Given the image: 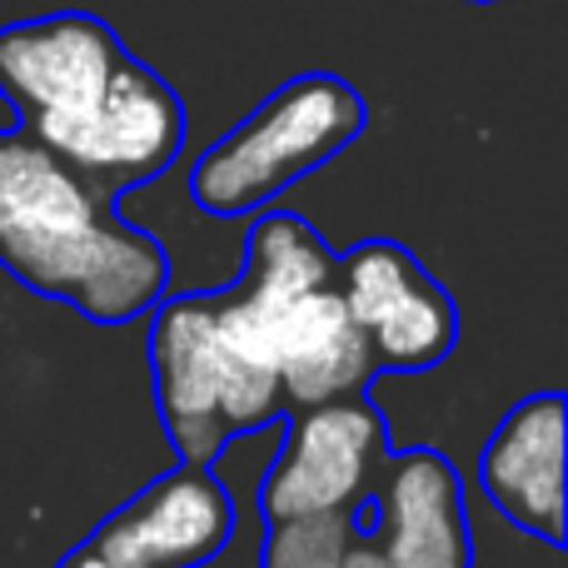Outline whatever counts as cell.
Listing matches in <instances>:
<instances>
[{"instance_id": "cell-12", "label": "cell", "mask_w": 568, "mask_h": 568, "mask_svg": "<svg viewBox=\"0 0 568 568\" xmlns=\"http://www.w3.org/2000/svg\"><path fill=\"white\" fill-rule=\"evenodd\" d=\"M349 544H354V509L280 519V524H270L260 568H344Z\"/></svg>"}, {"instance_id": "cell-9", "label": "cell", "mask_w": 568, "mask_h": 568, "mask_svg": "<svg viewBox=\"0 0 568 568\" xmlns=\"http://www.w3.org/2000/svg\"><path fill=\"white\" fill-rule=\"evenodd\" d=\"M564 394H529L499 419L479 454V484L514 529L564 544Z\"/></svg>"}, {"instance_id": "cell-15", "label": "cell", "mask_w": 568, "mask_h": 568, "mask_svg": "<svg viewBox=\"0 0 568 568\" xmlns=\"http://www.w3.org/2000/svg\"><path fill=\"white\" fill-rule=\"evenodd\" d=\"M469 6H494V0H469Z\"/></svg>"}, {"instance_id": "cell-7", "label": "cell", "mask_w": 568, "mask_h": 568, "mask_svg": "<svg viewBox=\"0 0 568 568\" xmlns=\"http://www.w3.org/2000/svg\"><path fill=\"white\" fill-rule=\"evenodd\" d=\"M384 449H389L384 414L364 394L310 404L284 429L275 464L260 484V509L270 524L359 509L364 489L384 464Z\"/></svg>"}, {"instance_id": "cell-2", "label": "cell", "mask_w": 568, "mask_h": 568, "mask_svg": "<svg viewBox=\"0 0 568 568\" xmlns=\"http://www.w3.org/2000/svg\"><path fill=\"white\" fill-rule=\"evenodd\" d=\"M364 95L344 75L304 70L270 90L190 170V195L205 215H255L275 195L329 165L364 130Z\"/></svg>"}, {"instance_id": "cell-10", "label": "cell", "mask_w": 568, "mask_h": 568, "mask_svg": "<svg viewBox=\"0 0 568 568\" xmlns=\"http://www.w3.org/2000/svg\"><path fill=\"white\" fill-rule=\"evenodd\" d=\"M379 519L374 544L399 568H474L464 484L434 449H409L379 464Z\"/></svg>"}, {"instance_id": "cell-8", "label": "cell", "mask_w": 568, "mask_h": 568, "mask_svg": "<svg viewBox=\"0 0 568 568\" xmlns=\"http://www.w3.org/2000/svg\"><path fill=\"white\" fill-rule=\"evenodd\" d=\"M235 534V499L210 464H180L110 514L90 549L110 568H200Z\"/></svg>"}, {"instance_id": "cell-6", "label": "cell", "mask_w": 568, "mask_h": 568, "mask_svg": "<svg viewBox=\"0 0 568 568\" xmlns=\"http://www.w3.org/2000/svg\"><path fill=\"white\" fill-rule=\"evenodd\" d=\"M130 50L90 10H50L0 26V100L20 115V130L50 135L105 95Z\"/></svg>"}, {"instance_id": "cell-3", "label": "cell", "mask_w": 568, "mask_h": 568, "mask_svg": "<svg viewBox=\"0 0 568 568\" xmlns=\"http://www.w3.org/2000/svg\"><path fill=\"white\" fill-rule=\"evenodd\" d=\"M150 374L160 424L185 454L210 464L245 429H270L284 414L280 379L240 364L215 329V294H160L150 304Z\"/></svg>"}, {"instance_id": "cell-13", "label": "cell", "mask_w": 568, "mask_h": 568, "mask_svg": "<svg viewBox=\"0 0 568 568\" xmlns=\"http://www.w3.org/2000/svg\"><path fill=\"white\" fill-rule=\"evenodd\" d=\"M344 568H399V564H394L374 539H369V544L354 539V544H349V554H344Z\"/></svg>"}, {"instance_id": "cell-1", "label": "cell", "mask_w": 568, "mask_h": 568, "mask_svg": "<svg viewBox=\"0 0 568 568\" xmlns=\"http://www.w3.org/2000/svg\"><path fill=\"white\" fill-rule=\"evenodd\" d=\"M0 270L100 324L150 314L170 260L30 130H0Z\"/></svg>"}, {"instance_id": "cell-14", "label": "cell", "mask_w": 568, "mask_h": 568, "mask_svg": "<svg viewBox=\"0 0 568 568\" xmlns=\"http://www.w3.org/2000/svg\"><path fill=\"white\" fill-rule=\"evenodd\" d=\"M60 568H110V564L100 559V554H95V549H90V544H85V549H75V554H70L65 564H60Z\"/></svg>"}, {"instance_id": "cell-4", "label": "cell", "mask_w": 568, "mask_h": 568, "mask_svg": "<svg viewBox=\"0 0 568 568\" xmlns=\"http://www.w3.org/2000/svg\"><path fill=\"white\" fill-rule=\"evenodd\" d=\"M36 140L55 150L100 195H120L170 170L185 145V105L165 75L125 55L95 105Z\"/></svg>"}, {"instance_id": "cell-11", "label": "cell", "mask_w": 568, "mask_h": 568, "mask_svg": "<svg viewBox=\"0 0 568 568\" xmlns=\"http://www.w3.org/2000/svg\"><path fill=\"white\" fill-rule=\"evenodd\" d=\"M334 284V250L310 230V220L275 210V215L255 220L245 245V270L230 290L250 294L260 304H284L304 290Z\"/></svg>"}, {"instance_id": "cell-5", "label": "cell", "mask_w": 568, "mask_h": 568, "mask_svg": "<svg viewBox=\"0 0 568 568\" xmlns=\"http://www.w3.org/2000/svg\"><path fill=\"white\" fill-rule=\"evenodd\" d=\"M334 284L369 344L374 369H434L459 344L449 290L399 240H364L334 255Z\"/></svg>"}]
</instances>
